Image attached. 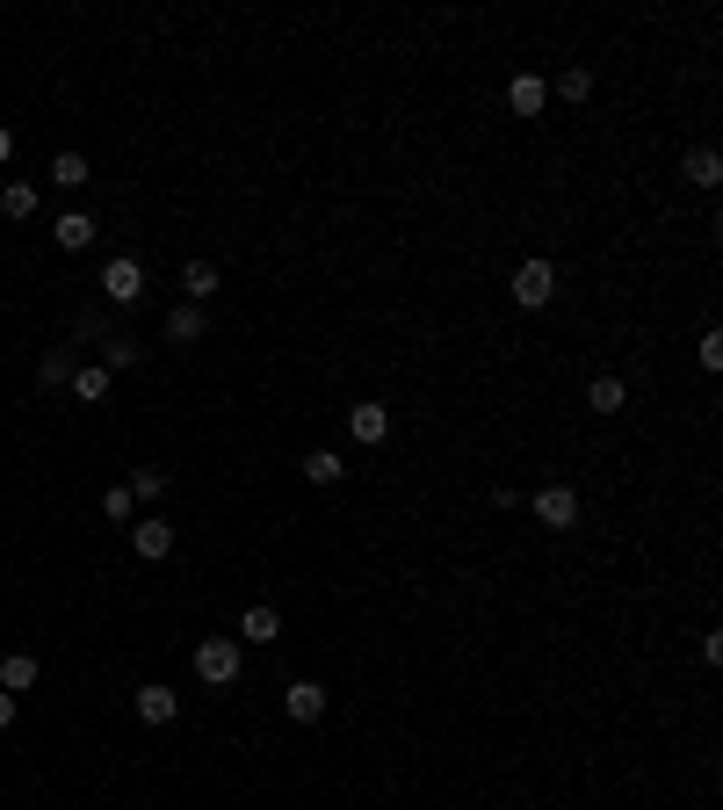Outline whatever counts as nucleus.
<instances>
[{"label":"nucleus","mask_w":723,"mask_h":810,"mask_svg":"<svg viewBox=\"0 0 723 810\" xmlns=\"http://www.w3.org/2000/svg\"><path fill=\"white\" fill-rule=\"evenodd\" d=\"M181 290H189V304H210V297H218V268H210V260H189V268H181Z\"/></svg>","instance_id":"nucleus-15"},{"label":"nucleus","mask_w":723,"mask_h":810,"mask_svg":"<svg viewBox=\"0 0 723 810\" xmlns=\"http://www.w3.org/2000/svg\"><path fill=\"white\" fill-rule=\"evenodd\" d=\"M304 478H311V485H341V478H347V464L333 456V448H311V456H304Z\"/></svg>","instance_id":"nucleus-17"},{"label":"nucleus","mask_w":723,"mask_h":810,"mask_svg":"<svg viewBox=\"0 0 723 810\" xmlns=\"http://www.w3.org/2000/svg\"><path fill=\"white\" fill-rule=\"evenodd\" d=\"M0 218H36V189H30V181H8V189H0Z\"/></svg>","instance_id":"nucleus-19"},{"label":"nucleus","mask_w":723,"mask_h":810,"mask_svg":"<svg viewBox=\"0 0 723 810\" xmlns=\"http://www.w3.org/2000/svg\"><path fill=\"white\" fill-rule=\"evenodd\" d=\"M276 637H282V615H276L268 601H254V608L240 615V644H276Z\"/></svg>","instance_id":"nucleus-8"},{"label":"nucleus","mask_w":723,"mask_h":810,"mask_svg":"<svg viewBox=\"0 0 723 810\" xmlns=\"http://www.w3.org/2000/svg\"><path fill=\"white\" fill-rule=\"evenodd\" d=\"M36 680H44V666H36V658H30V652H15V658H0V688H8V695H30V688H36Z\"/></svg>","instance_id":"nucleus-12"},{"label":"nucleus","mask_w":723,"mask_h":810,"mask_svg":"<svg viewBox=\"0 0 723 810\" xmlns=\"http://www.w3.org/2000/svg\"><path fill=\"white\" fill-rule=\"evenodd\" d=\"M8 724H15V695L0 688V731H8Z\"/></svg>","instance_id":"nucleus-28"},{"label":"nucleus","mask_w":723,"mask_h":810,"mask_svg":"<svg viewBox=\"0 0 723 810\" xmlns=\"http://www.w3.org/2000/svg\"><path fill=\"white\" fill-rule=\"evenodd\" d=\"M94 232H102V224L87 218V210H66V218H58V224H52V240H58V246H66V254H80V246H94Z\"/></svg>","instance_id":"nucleus-11"},{"label":"nucleus","mask_w":723,"mask_h":810,"mask_svg":"<svg viewBox=\"0 0 723 810\" xmlns=\"http://www.w3.org/2000/svg\"><path fill=\"white\" fill-rule=\"evenodd\" d=\"M586 406H593V413H622L630 391H622V377H593V384H586Z\"/></svg>","instance_id":"nucleus-14"},{"label":"nucleus","mask_w":723,"mask_h":810,"mask_svg":"<svg viewBox=\"0 0 723 810\" xmlns=\"http://www.w3.org/2000/svg\"><path fill=\"white\" fill-rule=\"evenodd\" d=\"M52 384H73V355H66V347L44 355V391H52Z\"/></svg>","instance_id":"nucleus-25"},{"label":"nucleus","mask_w":723,"mask_h":810,"mask_svg":"<svg viewBox=\"0 0 723 810\" xmlns=\"http://www.w3.org/2000/svg\"><path fill=\"white\" fill-rule=\"evenodd\" d=\"M131 551H138V557H167L174 551V521H131Z\"/></svg>","instance_id":"nucleus-7"},{"label":"nucleus","mask_w":723,"mask_h":810,"mask_svg":"<svg viewBox=\"0 0 723 810\" xmlns=\"http://www.w3.org/2000/svg\"><path fill=\"white\" fill-rule=\"evenodd\" d=\"M557 95H565V102H586V95H593V73H586V66H571L565 80H557Z\"/></svg>","instance_id":"nucleus-23"},{"label":"nucleus","mask_w":723,"mask_h":810,"mask_svg":"<svg viewBox=\"0 0 723 810\" xmlns=\"http://www.w3.org/2000/svg\"><path fill=\"white\" fill-rule=\"evenodd\" d=\"M8 159H15V131H8V123H0V167H8Z\"/></svg>","instance_id":"nucleus-27"},{"label":"nucleus","mask_w":723,"mask_h":810,"mask_svg":"<svg viewBox=\"0 0 723 810\" xmlns=\"http://www.w3.org/2000/svg\"><path fill=\"white\" fill-rule=\"evenodd\" d=\"M52 181H58V189H87L94 174H87V159H80V153H58V159H52Z\"/></svg>","instance_id":"nucleus-21"},{"label":"nucleus","mask_w":723,"mask_h":810,"mask_svg":"<svg viewBox=\"0 0 723 810\" xmlns=\"http://www.w3.org/2000/svg\"><path fill=\"white\" fill-rule=\"evenodd\" d=\"M282 709H290L297 724H319V717H326V688H319V680H290V688H282Z\"/></svg>","instance_id":"nucleus-5"},{"label":"nucleus","mask_w":723,"mask_h":810,"mask_svg":"<svg viewBox=\"0 0 723 810\" xmlns=\"http://www.w3.org/2000/svg\"><path fill=\"white\" fill-rule=\"evenodd\" d=\"M131 507H138V500H131V485H109V492H102V514L109 521H131Z\"/></svg>","instance_id":"nucleus-24"},{"label":"nucleus","mask_w":723,"mask_h":810,"mask_svg":"<svg viewBox=\"0 0 723 810\" xmlns=\"http://www.w3.org/2000/svg\"><path fill=\"white\" fill-rule=\"evenodd\" d=\"M507 290H514V304H521V311H543V304L557 297V268H550V260H521Z\"/></svg>","instance_id":"nucleus-2"},{"label":"nucleus","mask_w":723,"mask_h":810,"mask_svg":"<svg viewBox=\"0 0 723 810\" xmlns=\"http://www.w3.org/2000/svg\"><path fill=\"white\" fill-rule=\"evenodd\" d=\"M73 398H80V406H102L109 398V369L94 363V369H73Z\"/></svg>","instance_id":"nucleus-16"},{"label":"nucleus","mask_w":723,"mask_h":810,"mask_svg":"<svg viewBox=\"0 0 723 810\" xmlns=\"http://www.w3.org/2000/svg\"><path fill=\"white\" fill-rule=\"evenodd\" d=\"M138 717L145 724H174V717H181V695H174L167 680H153V688H138Z\"/></svg>","instance_id":"nucleus-9"},{"label":"nucleus","mask_w":723,"mask_h":810,"mask_svg":"<svg viewBox=\"0 0 723 810\" xmlns=\"http://www.w3.org/2000/svg\"><path fill=\"white\" fill-rule=\"evenodd\" d=\"M347 434H355V442H391V406H355V413H347Z\"/></svg>","instance_id":"nucleus-6"},{"label":"nucleus","mask_w":723,"mask_h":810,"mask_svg":"<svg viewBox=\"0 0 723 810\" xmlns=\"http://www.w3.org/2000/svg\"><path fill=\"white\" fill-rule=\"evenodd\" d=\"M694 355H702V369H723V333L709 326V333H702V347H694Z\"/></svg>","instance_id":"nucleus-26"},{"label":"nucleus","mask_w":723,"mask_h":810,"mask_svg":"<svg viewBox=\"0 0 723 810\" xmlns=\"http://www.w3.org/2000/svg\"><path fill=\"white\" fill-rule=\"evenodd\" d=\"M159 492H167V470H159V464L131 470V500H159Z\"/></svg>","instance_id":"nucleus-22"},{"label":"nucleus","mask_w":723,"mask_h":810,"mask_svg":"<svg viewBox=\"0 0 723 810\" xmlns=\"http://www.w3.org/2000/svg\"><path fill=\"white\" fill-rule=\"evenodd\" d=\"M196 680L232 688V680H240V637H203L196 644Z\"/></svg>","instance_id":"nucleus-1"},{"label":"nucleus","mask_w":723,"mask_h":810,"mask_svg":"<svg viewBox=\"0 0 723 810\" xmlns=\"http://www.w3.org/2000/svg\"><path fill=\"white\" fill-rule=\"evenodd\" d=\"M507 102H514V116H543V102H550V87L535 80V73H514V80H507Z\"/></svg>","instance_id":"nucleus-10"},{"label":"nucleus","mask_w":723,"mask_h":810,"mask_svg":"<svg viewBox=\"0 0 723 810\" xmlns=\"http://www.w3.org/2000/svg\"><path fill=\"white\" fill-rule=\"evenodd\" d=\"M688 181H694V189H716V181H723V159L709 153V145H694V153H688Z\"/></svg>","instance_id":"nucleus-18"},{"label":"nucleus","mask_w":723,"mask_h":810,"mask_svg":"<svg viewBox=\"0 0 723 810\" xmlns=\"http://www.w3.org/2000/svg\"><path fill=\"white\" fill-rule=\"evenodd\" d=\"M535 521H543V529H571V521H579L571 485H543V492H535Z\"/></svg>","instance_id":"nucleus-4"},{"label":"nucleus","mask_w":723,"mask_h":810,"mask_svg":"<svg viewBox=\"0 0 723 810\" xmlns=\"http://www.w3.org/2000/svg\"><path fill=\"white\" fill-rule=\"evenodd\" d=\"M167 341H174V347L203 341V304H174V311H167Z\"/></svg>","instance_id":"nucleus-13"},{"label":"nucleus","mask_w":723,"mask_h":810,"mask_svg":"<svg viewBox=\"0 0 723 810\" xmlns=\"http://www.w3.org/2000/svg\"><path fill=\"white\" fill-rule=\"evenodd\" d=\"M102 297H109V304H138V297H145V268L131 254H116L102 268Z\"/></svg>","instance_id":"nucleus-3"},{"label":"nucleus","mask_w":723,"mask_h":810,"mask_svg":"<svg viewBox=\"0 0 723 810\" xmlns=\"http://www.w3.org/2000/svg\"><path fill=\"white\" fill-rule=\"evenodd\" d=\"M138 355H145V347L131 341V333H109V341H102V369H131Z\"/></svg>","instance_id":"nucleus-20"}]
</instances>
